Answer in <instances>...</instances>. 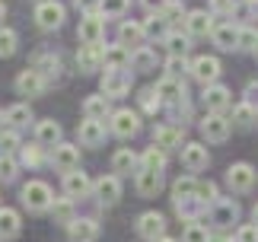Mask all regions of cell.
Listing matches in <instances>:
<instances>
[{
  "mask_svg": "<svg viewBox=\"0 0 258 242\" xmlns=\"http://www.w3.org/2000/svg\"><path fill=\"white\" fill-rule=\"evenodd\" d=\"M51 201H54V195H51V188H48L45 182L32 178V182H26V185H23V204L29 210H35V214L51 210Z\"/></svg>",
  "mask_w": 258,
  "mask_h": 242,
  "instance_id": "obj_1",
  "label": "cell"
},
{
  "mask_svg": "<svg viewBox=\"0 0 258 242\" xmlns=\"http://www.w3.org/2000/svg\"><path fill=\"white\" fill-rule=\"evenodd\" d=\"M204 217L211 220L214 226H230V223H236V220H239V204H236V201H230V198H217L214 204L204 210Z\"/></svg>",
  "mask_w": 258,
  "mask_h": 242,
  "instance_id": "obj_2",
  "label": "cell"
},
{
  "mask_svg": "<svg viewBox=\"0 0 258 242\" xmlns=\"http://www.w3.org/2000/svg\"><path fill=\"white\" fill-rule=\"evenodd\" d=\"M77 35H80L83 45H99V42H102V35H105V19H102V13H83Z\"/></svg>",
  "mask_w": 258,
  "mask_h": 242,
  "instance_id": "obj_3",
  "label": "cell"
},
{
  "mask_svg": "<svg viewBox=\"0 0 258 242\" xmlns=\"http://www.w3.org/2000/svg\"><path fill=\"white\" fill-rule=\"evenodd\" d=\"M137 236L147 239V242H156L166 236V217L156 214V210H147V214H141V220H137Z\"/></svg>",
  "mask_w": 258,
  "mask_h": 242,
  "instance_id": "obj_4",
  "label": "cell"
},
{
  "mask_svg": "<svg viewBox=\"0 0 258 242\" xmlns=\"http://www.w3.org/2000/svg\"><path fill=\"white\" fill-rule=\"evenodd\" d=\"M108 128H112L115 137H134L137 131H141V118H137V112H131V108H118V112H112Z\"/></svg>",
  "mask_w": 258,
  "mask_h": 242,
  "instance_id": "obj_5",
  "label": "cell"
},
{
  "mask_svg": "<svg viewBox=\"0 0 258 242\" xmlns=\"http://www.w3.org/2000/svg\"><path fill=\"white\" fill-rule=\"evenodd\" d=\"M191 77L198 80V83H204V86H214L217 77H220V60H217V57H207V54L195 57L191 60Z\"/></svg>",
  "mask_w": 258,
  "mask_h": 242,
  "instance_id": "obj_6",
  "label": "cell"
},
{
  "mask_svg": "<svg viewBox=\"0 0 258 242\" xmlns=\"http://www.w3.org/2000/svg\"><path fill=\"white\" fill-rule=\"evenodd\" d=\"M131 89V74L127 70H105L102 77V96L105 99H118Z\"/></svg>",
  "mask_w": 258,
  "mask_h": 242,
  "instance_id": "obj_7",
  "label": "cell"
},
{
  "mask_svg": "<svg viewBox=\"0 0 258 242\" xmlns=\"http://www.w3.org/2000/svg\"><path fill=\"white\" fill-rule=\"evenodd\" d=\"M51 163H54V169H61L64 175L77 172V169H80V150H77L74 144H57L51 150Z\"/></svg>",
  "mask_w": 258,
  "mask_h": 242,
  "instance_id": "obj_8",
  "label": "cell"
},
{
  "mask_svg": "<svg viewBox=\"0 0 258 242\" xmlns=\"http://www.w3.org/2000/svg\"><path fill=\"white\" fill-rule=\"evenodd\" d=\"M35 23L42 29H57L64 23V7L57 4V0H42V4L35 7Z\"/></svg>",
  "mask_w": 258,
  "mask_h": 242,
  "instance_id": "obj_9",
  "label": "cell"
},
{
  "mask_svg": "<svg viewBox=\"0 0 258 242\" xmlns=\"http://www.w3.org/2000/svg\"><path fill=\"white\" fill-rule=\"evenodd\" d=\"M226 185L233 191H249L255 185V169L249 163H233L226 169Z\"/></svg>",
  "mask_w": 258,
  "mask_h": 242,
  "instance_id": "obj_10",
  "label": "cell"
},
{
  "mask_svg": "<svg viewBox=\"0 0 258 242\" xmlns=\"http://www.w3.org/2000/svg\"><path fill=\"white\" fill-rule=\"evenodd\" d=\"M144 38H147V32H144V23H134V19H124L121 26H118V45H124L127 51H137V48H144Z\"/></svg>",
  "mask_w": 258,
  "mask_h": 242,
  "instance_id": "obj_11",
  "label": "cell"
},
{
  "mask_svg": "<svg viewBox=\"0 0 258 242\" xmlns=\"http://www.w3.org/2000/svg\"><path fill=\"white\" fill-rule=\"evenodd\" d=\"M45 86H48V80L38 74V70H23V74L16 77V89H19V96H42L45 93Z\"/></svg>",
  "mask_w": 258,
  "mask_h": 242,
  "instance_id": "obj_12",
  "label": "cell"
},
{
  "mask_svg": "<svg viewBox=\"0 0 258 242\" xmlns=\"http://www.w3.org/2000/svg\"><path fill=\"white\" fill-rule=\"evenodd\" d=\"M207 163H211L207 147H201V144H185L182 147V166L188 172H201V169H207Z\"/></svg>",
  "mask_w": 258,
  "mask_h": 242,
  "instance_id": "obj_13",
  "label": "cell"
},
{
  "mask_svg": "<svg viewBox=\"0 0 258 242\" xmlns=\"http://www.w3.org/2000/svg\"><path fill=\"white\" fill-rule=\"evenodd\" d=\"M153 93L160 96V102H166V105H178V102L185 99V83H182V80H169V77H163L160 83H156Z\"/></svg>",
  "mask_w": 258,
  "mask_h": 242,
  "instance_id": "obj_14",
  "label": "cell"
},
{
  "mask_svg": "<svg viewBox=\"0 0 258 242\" xmlns=\"http://www.w3.org/2000/svg\"><path fill=\"white\" fill-rule=\"evenodd\" d=\"M230 102H233V96H230L226 86H220V83L204 86V105L211 108L214 115H223V108H230Z\"/></svg>",
  "mask_w": 258,
  "mask_h": 242,
  "instance_id": "obj_15",
  "label": "cell"
},
{
  "mask_svg": "<svg viewBox=\"0 0 258 242\" xmlns=\"http://www.w3.org/2000/svg\"><path fill=\"white\" fill-rule=\"evenodd\" d=\"M102 54H105L102 45H80V51H77V67H80L83 74H93V70L102 67Z\"/></svg>",
  "mask_w": 258,
  "mask_h": 242,
  "instance_id": "obj_16",
  "label": "cell"
},
{
  "mask_svg": "<svg viewBox=\"0 0 258 242\" xmlns=\"http://www.w3.org/2000/svg\"><path fill=\"white\" fill-rule=\"evenodd\" d=\"M89 191H93V182H89V175L86 172H80V169H77V172H67L64 175V195L67 198H86Z\"/></svg>",
  "mask_w": 258,
  "mask_h": 242,
  "instance_id": "obj_17",
  "label": "cell"
},
{
  "mask_svg": "<svg viewBox=\"0 0 258 242\" xmlns=\"http://www.w3.org/2000/svg\"><path fill=\"white\" fill-rule=\"evenodd\" d=\"M77 134H80V144H83V147H99V144L105 140V121L86 118V121H80Z\"/></svg>",
  "mask_w": 258,
  "mask_h": 242,
  "instance_id": "obj_18",
  "label": "cell"
},
{
  "mask_svg": "<svg viewBox=\"0 0 258 242\" xmlns=\"http://www.w3.org/2000/svg\"><path fill=\"white\" fill-rule=\"evenodd\" d=\"M67 236H71V242H96L99 236V223L96 220H89V217H77L71 226H67Z\"/></svg>",
  "mask_w": 258,
  "mask_h": 242,
  "instance_id": "obj_19",
  "label": "cell"
},
{
  "mask_svg": "<svg viewBox=\"0 0 258 242\" xmlns=\"http://www.w3.org/2000/svg\"><path fill=\"white\" fill-rule=\"evenodd\" d=\"M93 191H96V198L102 201V204H115V201L121 198V182H118V175H102L93 185Z\"/></svg>",
  "mask_w": 258,
  "mask_h": 242,
  "instance_id": "obj_20",
  "label": "cell"
},
{
  "mask_svg": "<svg viewBox=\"0 0 258 242\" xmlns=\"http://www.w3.org/2000/svg\"><path fill=\"white\" fill-rule=\"evenodd\" d=\"M201 134L207 137V140H226L230 137V121H226L223 115H207L204 121H201Z\"/></svg>",
  "mask_w": 258,
  "mask_h": 242,
  "instance_id": "obj_21",
  "label": "cell"
},
{
  "mask_svg": "<svg viewBox=\"0 0 258 242\" xmlns=\"http://www.w3.org/2000/svg\"><path fill=\"white\" fill-rule=\"evenodd\" d=\"M185 26H188V35H211L214 32V16L207 10H191L185 16Z\"/></svg>",
  "mask_w": 258,
  "mask_h": 242,
  "instance_id": "obj_22",
  "label": "cell"
},
{
  "mask_svg": "<svg viewBox=\"0 0 258 242\" xmlns=\"http://www.w3.org/2000/svg\"><path fill=\"white\" fill-rule=\"evenodd\" d=\"M214 45L223 48V51H233V48H239V29H236L233 23H223V26H214Z\"/></svg>",
  "mask_w": 258,
  "mask_h": 242,
  "instance_id": "obj_23",
  "label": "cell"
},
{
  "mask_svg": "<svg viewBox=\"0 0 258 242\" xmlns=\"http://www.w3.org/2000/svg\"><path fill=\"white\" fill-rule=\"evenodd\" d=\"M131 64V51H127L124 45H108L105 54H102V67L105 70H127Z\"/></svg>",
  "mask_w": 258,
  "mask_h": 242,
  "instance_id": "obj_24",
  "label": "cell"
},
{
  "mask_svg": "<svg viewBox=\"0 0 258 242\" xmlns=\"http://www.w3.org/2000/svg\"><path fill=\"white\" fill-rule=\"evenodd\" d=\"M35 140L42 147H57V144H61V125L51 121V118L38 121V125H35Z\"/></svg>",
  "mask_w": 258,
  "mask_h": 242,
  "instance_id": "obj_25",
  "label": "cell"
},
{
  "mask_svg": "<svg viewBox=\"0 0 258 242\" xmlns=\"http://www.w3.org/2000/svg\"><path fill=\"white\" fill-rule=\"evenodd\" d=\"M160 188H163V175L160 172H153V169H141V172H137V191H141L144 198H156Z\"/></svg>",
  "mask_w": 258,
  "mask_h": 242,
  "instance_id": "obj_26",
  "label": "cell"
},
{
  "mask_svg": "<svg viewBox=\"0 0 258 242\" xmlns=\"http://www.w3.org/2000/svg\"><path fill=\"white\" fill-rule=\"evenodd\" d=\"M153 140H156V147L163 150H182V128H156L153 131Z\"/></svg>",
  "mask_w": 258,
  "mask_h": 242,
  "instance_id": "obj_27",
  "label": "cell"
},
{
  "mask_svg": "<svg viewBox=\"0 0 258 242\" xmlns=\"http://www.w3.org/2000/svg\"><path fill=\"white\" fill-rule=\"evenodd\" d=\"M195 188H198V182H195L191 175L175 178V185H172V201H175V207L191 204V201H195Z\"/></svg>",
  "mask_w": 258,
  "mask_h": 242,
  "instance_id": "obj_28",
  "label": "cell"
},
{
  "mask_svg": "<svg viewBox=\"0 0 258 242\" xmlns=\"http://www.w3.org/2000/svg\"><path fill=\"white\" fill-rule=\"evenodd\" d=\"M83 112H86V118H93V121H105L108 118V99L102 93L89 96L86 102H83Z\"/></svg>",
  "mask_w": 258,
  "mask_h": 242,
  "instance_id": "obj_29",
  "label": "cell"
},
{
  "mask_svg": "<svg viewBox=\"0 0 258 242\" xmlns=\"http://www.w3.org/2000/svg\"><path fill=\"white\" fill-rule=\"evenodd\" d=\"M51 217L57 220V223H64V226H71L74 223V201L71 198H54L51 201Z\"/></svg>",
  "mask_w": 258,
  "mask_h": 242,
  "instance_id": "obj_30",
  "label": "cell"
},
{
  "mask_svg": "<svg viewBox=\"0 0 258 242\" xmlns=\"http://www.w3.org/2000/svg\"><path fill=\"white\" fill-rule=\"evenodd\" d=\"M137 163H141V156L134 153V150H118V153L112 156V169L115 172H131V169H137Z\"/></svg>",
  "mask_w": 258,
  "mask_h": 242,
  "instance_id": "obj_31",
  "label": "cell"
},
{
  "mask_svg": "<svg viewBox=\"0 0 258 242\" xmlns=\"http://www.w3.org/2000/svg\"><path fill=\"white\" fill-rule=\"evenodd\" d=\"M19 233V214L10 207H0V236L4 239H13Z\"/></svg>",
  "mask_w": 258,
  "mask_h": 242,
  "instance_id": "obj_32",
  "label": "cell"
},
{
  "mask_svg": "<svg viewBox=\"0 0 258 242\" xmlns=\"http://www.w3.org/2000/svg\"><path fill=\"white\" fill-rule=\"evenodd\" d=\"M166 42V48H169V57H185L188 54V48H191V42H188V35H182V32H169L163 38Z\"/></svg>",
  "mask_w": 258,
  "mask_h": 242,
  "instance_id": "obj_33",
  "label": "cell"
},
{
  "mask_svg": "<svg viewBox=\"0 0 258 242\" xmlns=\"http://www.w3.org/2000/svg\"><path fill=\"white\" fill-rule=\"evenodd\" d=\"M163 166H166V153L160 147H147L144 150V156H141V169H153V172H163Z\"/></svg>",
  "mask_w": 258,
  "mask_h": 242,
  "instance_id": "obj_34",
  "label": "cell"
},
{
  "mask_svg": "<svg viewBox=\"0 0 258 242\" xmlns=\"http://www.w3.org/2000/svg\"><path fill=\"white\" fill-rule=\"evenodd\" d=\"M7 125L10 128H26L29 125V121H32V112H29V105H23V102H19V105H13V108H7Z\"/></svg>",
  "mask_w": 258,
  "mask_h": 242,
  "instance_id": "obj_35",
  "label": "cell"
},
{
  "mask_svg": "<svg viewBox=\"0 0 258 242\" xmlns=\"http://www.w3.org/2000/svg\"><path fill=\"white\" fill-rule=\"evenodd\" d=\"M195 201L201 204L204 210L217 201V188H214V182H198V188H195Z\"/></svg>",
  "mask_w": 258,
  "mask_h": 242,
  "instance_id": "obj_36",
  "label": "cell"
},
{
  "mask_svg": "<svg viewBox=\"0 0 258 242\" xmlns=\"http://www.w3.org/2000/svg\"><path fill=\"white\" fill-rule=\"evenodd\" d=\"M131 64H134L137 70H153V67H156V54L144 45V48H137V51L131 54Z\"/></svg>",
  "mask_w": 258,
  "mask_h": 242,
  "instance_id": "obj_37",
  "label": "cell"
},
{
  "mask_svg": "<svg viewBox=\"0 0 258 242\" xmlns=\"http://www.w3.org/2000/svg\"><path fill=\"white\" fill-rule=\"evenodd\" d=\"M35 70L48 80L51 74H57V70H61V57H57V54H42V57L35 60Z\"/></svg>",
  "mask_w": 258,
  "mask_h": 242,
  "instance_id": "obj_38",
  "label": "cell"
},
{
  "mask_svg": "<svg viewBox=\"0 0 258 242\" xmlns=\"http://www.w3.org/2000/svg\"><path fill=\"white\" fill-rule=\"evenodd\" d=\"M16 45H19V35L13 32V29H0V57H10L16 51Z\"/></svg>",
  "mask_w": 258,
  "mask_h": 242,
  "instance_id": "obj_39",
  "label": "cell"
},
{
  "mask_svg": "<svg viewBox=\"0 0 258 242\" xmlns=\"http://www.w3.org/2000/svg\"><path fill=\"white\" fill-rule=\"evenodd\" d=\"M182 242H211V233H207L204 223H188L182 233Z\"/></svg>",
  "mask_w": 258,
  "mask_h": 242,
  "instance_id": "obj_40",
  "label": "cell"
},
{
  "mask_svg": "<svg viewBox=\"0 0 258 242\" xmlns=\"http://www.w3.org/2000/svg\"><path fill=\"white\" fill-rule=\"evenodd\" d=\"M255 118H258V112H255L249 102H239V105L233 108V121H236V125H242V128H249Z\"/></svg>",
  "mask_w": 258,
  "mask_h": 242,
  "instance_id": "obj_41",
  "label": "cell"
},
{
  "mask_svg": "<svg viewBox=\"0 0 258 242\" xmlns=\"http://www.w3.org/2000/svg\"><path fill=\"white\" fill-rule=\"evenodd\" d=\"M156 16H160L163 23H178V19L185 16V10H182V4H178V0H169V4H166Z\"/></svg>",
  "mask_w": 258,
  "mask_h": 242,
  "instance_id": "obj_42",
  "label": "cell"
},
{
  "mask_svg": "<svg viewBox=\"0 0 258 242\" xmlns=\"http://www.w3.org/2000/svg\"><path fill=\"white\" fill-rule=\"evenodd\" d=\"M185 70H191L185 64V57H169V60H166V77H169V80H182Z\"/></svg>",
  "mask_w": 258,
  "mask_h": 242,
  "instance_id": "obj_43",
  "label": "cell"
},
{
  "mask_svg": "<svg viewBox=\"0 0 258 242\" xmlns=\"http://www.w3.org/2000/svg\"><path fill=\"white\" fill-rule=\"evenodd\" d=\"M124 10H127V0H102L99 13L102 16H124Z\"/></svg>",
  "mask_w": 258,
  "mask_h": 242,
  "instance_id": "obj_44",
  "label": "cell"
},
{
  "mask_svg": "<svg viewBox=\"0 0 258 242\" xmlns=\"http://www.w3.org/2000/svg\"><path fill=\"white\" fill-rule=\"evenodd\" d=\"M16 169H19V166H16L13 156H7V153L0 156V182H13V178H16Z\"/></svg>",
  "mask_w": 258,
  "mask_h": 242,
  "instance_id": "obj_45",
  "label": "cell"
},
{
  "mask_svg": "<svg viewBox=\"0 0 258 242\" xmlns=\"http://www.w3.org/2000/svg\"><path fill=\"white\" fill-rule=\"evenodd\" d=\"M236 13V0H211V16H233Z\"/></svg>",
  "mask_w": 258,
  "mask_h": 242,
  "instance_id": "obj_46",
  "label": "cell"
},
{
  "mask_svg": "<svg viewBox=\"0 0 258 242\" xmlns=\"http://www.w3.org/2000/svg\"><path fill=\"white\" fill-rule=\"evenodd\" d=\"M144 32L150 35V38H156V35L166 38V35H169V32H166V23H163L160 16H150V19H147V23H144Z\"/></svg>",
  "mask_w": 258,
  "mask_h": 242,
  "instance_id": "obj_47",
  "label": "cell"
},
{
  "mask_svg": "<svg viewBox=\"0 0 258 242\" xmlns=\"http://www.w3.org/2000/svg\"><path fill=\"white\" fill-rule=\"evenodd\" d=\"M23 163L26 166H42V144L23 147Z\"/></svg>",
  "mask_w": 258,
  "mask_h": 242,
  "instance_id": "obj_48",
  "label": "cell"
},
{
  "mask_svg": "<svg viewBox=\"0 0 258 242\" xmlns=\"http://www.w3.org/2000/svg\"><path fill=\"white\" fill-rule=\"evenodd\" d=\"M239 48H245V51H255L258 48V32L255 29H239Z\"/></svg>",
  "mask_w": 258,
  "mask_h": 242,
  "instance_id": "obj_49",
  "label": "cell"
},
{
  "mask_svg": "<svg viewBox=\"0 0 258 242\" xmlns=\"http://www.w3.org/2000/svg\"><path fill=\"white\" fill-rule=\"evenodd\" d=\"M236 242H258V223H245L236 229Z\"/></svg>",
  "mask_w": 258,
  "mask_h": 242,
  "instance_id": "obj_50",
  "label": "cell"
},
{
  "mask_svg": "<svg viewBox=\"0 0 258 242\" xmlns=\"http://www.w3.org/2000/svg\"><path fill=\"white\" fill-rule=\"evenodd\" d=\"M16 147H19V137H16V131H4V134H0V150H4V153L10 156Z\"/></svg>",
  "mask_w": 258,
  "mask_h": 242,
  "instance_id": "obj_51",
  "label": "cell"
},
{
  "mask_svg": "<svg viewBox=\"0 0 258 242\" xmlns=\"http://www.w3.org/2000/svg\"><path fill=\"white\" fill-rule=\"evenodd\" d=\"M245 102H249V105L255 108V112H258V80H255V83H249V86H245Z\"/></svg>",
  "mask_w": 258,
  "mask_h": 242,
  "instance_id": "obj_52",
  "label": "cell"
},
{
  "mask_svg": "<svg viewBox=\"0 0 258 242\" xmlns=\"http://www.w3.org/2000/svg\"><path fill=\"white\" fill-rule=\"evenodd\" d=\"M77 7H80L83 13H99V7H102V0H77Z\"/></svg>",
  "mask_w": 258,
  "mask_h": 242,
  "instance_id": "obj_53",
  "label": "cell"
},
{
  "mask_svg": "<svg viewBox=\"0 0 258 242\" xmlns=\"http://www.w3.org/2000/svg\"><path fill=\"white\" fill-rule=\"evenodd\" d=\"M141 4H144L147 10H150V13H160V10H163L166 4H169V0H141Z\"/></svg>",
  "mask_w": 258,
  "mask_h": 242,
  "instance_id": "obj_54",
  "label": "cell"
},
{
  "mask_svg": "<svg viewBox=\"0 0 258 242\" xmlns=\"http://www.w3.org/2000/svg\"><path fill=\"white\" fill-rule=\"evenodd\" d=\"M4 16H7V7L0 4V29H4Z\"/></svg>",
  "mask_w": 258,
  "mask_h": 242,
  "instance_id": "obj_55",
  "label": "cell"
},
{
  "mask_svg": "<svg viewBox=\"0 0 258 242\" xmlns=\"http://www.w3.org/2000/svg\"><path fill=\"white\" fill-rule=\"evenodd\" d=\"M156 242H175V239H169V236H163V239H156Z\"/></svg>",
  "mask_w": 258,
  "mask_h": 242,
  "instance_id": "obj_56",
  "label": "cell"
},
{
  "mask_svg": "<svg viewBox=\"0 0 258 242\" xmlns=\"http://www.w3.org/2000/svg\"><path fill=\"white\" fill-rule=\"evenodd\" d=\"M252 214H255V223H258V204H255V210H252Z\"/></svg>",
  "mask_w": 258,
  "mask_h": 242,
  "instance_id": "obj_57",
  "label": "cell"
},
{
  "mask_svg": "<svg viewBox=\"0 0 258 242\" xmlns=\"http://www.w3.org/2000/svg\"><path fill=\"white\" fill-rule=\"evenodd\" d=\"M245 4H249V7H255V4H258V0H245Z\"/></svg>",
  "mask_w": 258,
  "mask_h": 242,
  "instance_id": "obj_58",
  "label": "cell"
},
{
  "mask_svg": "<svg viewBox=\"0 0 258 242\" xmlns=\"http://www.w3.org/2000/svg\"><path fill=\"white\" fill-rule=\"evenodd\" d=\"M4 118H7V115H4V112H0V125H4Z\"/></svg>",
  "mask_w": 258,
  "mask_h": 242,
  "instance_id": "obj_59",
  "label": "cell"
},
{
  "mask_svg": "<svg viewBox=\"0 0 258 242\" xmlns=\"http://www.w3.org/2000/svg\"><path fill=\"white\" fill-rule=\"evenodd\" d=\"M255 54H258V48H255Z\"/></svg>",
  "mask_w": 258,
  "mask_h": 242,
  "instance_id": "obj_60",
  "label": "cell"
}]
</instances>
